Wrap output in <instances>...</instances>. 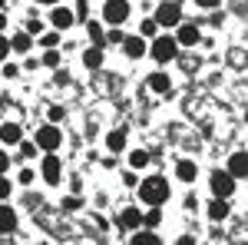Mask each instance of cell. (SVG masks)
<instances>
[{"instance_id":"cell-1","label":"cell","mask_w":248,"mask_h":245,"mask_svg":"<svg viewBox=\"0 0 248 245\" xmlns=\"http://www.w3.org/2000/svg\"><path fill=\"white\" fill-rule=\"evenodd\" d=\"M136 192H139V202H146V206H162V202L169 199V182H166L162 176H149V179L136 182Z\"/></svg>"},{"instance_id":"cell-2","label":"cell","mask_w":248,"mask_h":245,"mask_svg":"<svg viewBox=\"0 0 248 245\" xmlns=\"http://www.w3.org/2000/svg\"><path fill=\"white\" fill-rule=\"evenodd\" d=\"M153 20L159 27H175L182 20V3L179 0H159V10H155Z\"/></svg>"},{"instance_id":"cell-3","label":"cell","mask_w":248,"mask_h":245,"mask_svg":"<svg viewBox=\"0 0 248 245\" xmlns=\"http://www.w3.org/2000/svg\"><path fill=\"white\" fill-rule=\"evenodd\" d=\"M33 143H37V149H40V152H53V149H60L63 136H60L57 123H50V126H40L37 136H33Z\"/></svg>"},{"instance_id":"cell-4","label":"cell","mask_w":248,"mask_h":245,"mask_svg":"<svg viewBox=\"0 0 248 245\" xmlns=\"http://www.w3.org/2000/svg\"><path fill=\"white\" fill-rule=\"evenodd\" d=\"M126 17H129V0H106L103 3V20L106 23L119 27V23H126Z\"/></svg>"},{"instance_id":"cell-5","label":"cell","mask_w":248,"mask_h":245,"mask_svg":"<svg viewBox=\"0 0 248 245\" xmlns=\"http://www.w3.org/2000/svg\"><path fill=\"white\" fill-rule=\"evenodd\" d=\"M175 53H179L175 37H153V57H155V63H169V60H175Z\"/></svg>"},{"instance_id":"cell-6","label":"cell","mask_w":248,"mask_h":245,"mask_svg":"<svg viewBox=\"0 0 248 245\" xmlns=\"http://www.w3.org/2000/svg\"><path fill=\"white\" fill-rule=\"evenodd\" d=\"M212 196L232 199V196H235V176H229L225 169H215L212 172Z\"/></svg>"},{"instance_id":"cell-7","label":"cell","mask_w":248,"mask_h":245,"mask_svg":"<svg viewBox=\"0 0 248 245\" xmlns=\"http://www.w3.org/2000/svg\"><path fill=\"white\" fill-rule=\"evenodd\" d=\"M60 169H63V166H60V159L53 156V152H46V156H43V166H40L43 182H46V186H57V182H60Z\"/></svg>"},{"instance_id":"cell-8","label":"cell","mask_w":248,"mask_h":245,"mask_svg":"<svg viewBox=\"0 0 248 245\" xmlns=\"http://www.w3.org/2000/svg\"><path fill=\"white\" fill-rule=\"evenodd\" d=\"M50 23H53V30H70L77 23V14L70 7H53L50 10Z\"/></svg>"},{"instance_id":"cell-9","label":"cell","mask_w":248,"mask_h":245,"mask_svg":"<svg viewBox=\"0 0 248 245\" xmlns=\"http://www.w3.org/2000/svg\"><path fill=\"white\" fill-rule=\"evenodd\" d=\"M175 43H179V47H195V43H199V27H195V23H182V27L175 30Z\"/></svg>"},{"instance_id":"cell-10","label":"cell","mask_w":248,"mask_h":245,"mask_svg":"<svg viewBox=\"0 0 248 245\" xmlns=\"http://www.w3.org/2000/svg\"><path fill=\"white\" fill-rule=\"evenodd\" d=\"M119 47H123V53H126L129 60H139L142 53H146V40L142 37H123Z\"/></svg>"},{"instance_id":"cell-11","label":"cell","mask_w":248,"mask_h":245,"mask_svg":"<svg viewBox=\"0 0 248 245\" xmlns=\"http://www.w3.org/2000/svg\"><path fill=\"white\" fill-rule=\"evenodd\" d=\"M225 172L229 176H235V179H242L248 172V159H245V152H232L229 156V166H225Z\"/></svg>"},{"instance_id":"cell-12","label":"cell","mask_w":248,"mask_h":245,"mask_svg":"<svg viewBox=\"0 0 248 245\" xmlns=\"http://www.w3.org/2000/svg\"><path fill=\"white\" fill-rule=\"evenodd\" d=\"M209 219H212V222H222V219H229V199L215 196V199L209 202Z\"/></svg>"},{"instance_id":"cell-13","label":"cell","mask_w":248,"mask_h":245,"mask_svg":"<svg viewBox=\"0 0 248 245\" xmlns=\"http://www.w3.org/2000/svg\"><path fill=\"white\" fill-rule=\"evenodd\" d=\"M20 139H23V130H20L17 123H3V126H0V143H10V146H17Z\"/></svg>"},{"instance_id":"cell-14","label":"cell","mask_w":248,"mask_h":245,"mask_svg":"<svg viewBox=\"0 0 248 245\" xmlns=\"http://www.w3.org/2000/svg\"><path fill=\"white\" fill-rule=\"evenodd\" d=\"M142 226V212L139 209H123L119 212V229H139Z\"/></svg>"},{"instance_id":"cell-15","label":"cell","mask_w":248,"mask_h":245,"mask_svg":"<svg viewBox=\"0 0 248 245\" xmlns=\"http://www.w3.org/2000/svg\"><path fill=\"white\" fill-rule=\"evenodd\" d=\"M14 229H17V212L10 206H0V235H7Z\"/></svg>"},{"instance_id":"cell-16","label":"cell","mask_w":248,"mask_h":245,"mask_svg":"<svg viewBox=\"0 0 248 245\" xmlns=\"http://www.w3.org/2000/svg\"><path fill=\"white\" fill-rule=\"evenodd\" d=\"M175 176H179L182 182H195V176H199V169H195V163H189V159H182V163L175 166Z\"/></svg>"},{"instance_id":"cell-17","label":"cell","mask_w":248,"mask_h":245,"mask_svg":"<svg viewBox=\"0 0 248 245\" xmlns=\"http://www.w3.org/2000/svg\"><path fill=\"white\" fill-rule=\"evenodd\" d=\"M106 146H109V152H123L126 149V130H113L106 136Z\"/></svg>"},{"instance_id":"cell-18","label":"cell","mask_w":248,"mask_h":245,"mask_svg":"<svg viewBox=\"0 0 248 245\" xmlns=\"http://www.w3.org/2000/svg\"><path fill=\"white\" fill-rule=\"evenodd\" d=\"M83 63H86V70H99V66H103V50H99V47H90V50L83 53Z\"/></svg>"},{"instance_id":"cell-19","label":"cell","mask_w":248,"mask_h":245,"mask_svg":"<svg viewBox=\"0 0 248 245\" xmlns=\"http://www.w3.org/2000/svg\"><path fill=\"white\" fill-rule=\"evenodd\" d=\"M149 90L153 93H169V73H153L149 76Z\"/></svg>"},{"instance_id":"cell-20","label":"cell","mask_w":248,"mask_h":245,"mask_svg":"<svg viewBox=\"0 0 248 245\" xmlns=\"http://www.w3.org/2000/svg\"><path fill=\"white\" fill-rule=\"evenodd\" d=\"M129 166H133V169H146V166H149V152L146 149H133L129 152Z\"/></svg>"},{"instance_id":"cell-21","label":"cell","mask_w":248,"mask_h":245,"mask_svg":"<svg viewBox=\"0 0 248 245\" xmlns=\"http://www.w3.org/2000/svg\"><path fill=\"white\" fill-rule=\"evenodd\" d=\"M33 47V40H30V33H17V37L10 40V50H17V53H27Z\"/></svg>"},{"instance_id":"cell-22","label":"cell","mask_w":248,"mask_h":245,"mask_svg":"<svg viewBox=\"0 0 248 245\" xmlns=\"http://www.w3.org/2000/svg\"><path fill=\"white\" fill-rule=\"evenodd\" d=\"M162 222V212H159V206H149V212H142V226L146 229H155Z\"/></svg>"},{"instance_id":"cell-23","label":"cell","mask_w":248,"mask_h":245,"mask_svg":"<svg viewBox=\"0 0 248 245\" xmlns=\"http://www.w3.org/2000/svg\"><path fill=\"white\" fill-rule=\"evenodd\" d=\"M90 40H93V47H99V50H103V43H106V33H103V27H99L96 20H90Z\"/></svg>"},{"instance_id":"cell-24","label":"cell","mask_w":248,"mask_h":245,"mask_svg":"<svg viewBox=\"0 0 248 245\" xmlns=\"http://www.w3.org/2000/svg\"><path fill=\"white\" fill-rule=\"evenodd\" d=\"M155 30H159V23H155L153 17H146V20H142V27H139V37L149 40V37H155Z\"/></svg>"},{"instance_id":"cell-25","label":"cell","mask_w":248,"mask_h":245,"mask_svg":"<svg viewBox=\"0 0 248 245\" xmlns=\"http://www.w3.org/2000/svg\"><path fill=\"white\" fill-rule=\"evenodd\" d=\"M40 63H43L46 70H57V66H60V53H57V50H53V47H50V50L43 53V60H40Z\"/></svg>"},{"instance_id":"cell-26","label":"cell","mask_w":248,"mask_h":245,"mask_svg":"<svg viewBox=\"0 0 248 245\" xmlns=\"http://www.w3.org/2000/svg\"><path fill=\"white\" fill-rule=\"evenodd\" d=\"M133 242H139V245H146V242H159V235H155L153 229H146V232H136Z\"/></svg>"},{"instance_id":"cell-27","label":"cell","mask_w":248,"mask_h":245,"mask_svg":"<svg viewBox=\"0 0 248 245\" xmlns=\"http://www.w3.org/2000/svg\"><path fill=\"white\" fill-rule=\"evenodd\" d=\"M17 146H20V156H23V159H30V156H37V143H23V139H20V143H17Z\"/></svg>"},{"instance_id":"cell-28","label":"cell","mask_w":248,"mask_h":245,"mask_svg":"<svg viewBox=\"0 0 248 245\" xmlns=\"http://www.w3.org/2000/svg\"><path fill=\"white\" fill-rule=\"evenodd\" d=\"M40 43H43L46 50H50V47H57V43H60V30H50V33H43V37H40Z\"/></svg>"},{"instance_id":"cell-29","label":"cell","mask_w":248,"mask_h":245,"mask_svg":"<svg viewBox=\"0 0 248 245\" xmlns=\"http://www.w3.org/2000/svg\"><path fill=\"white\" fill-rule=\"evenodd\" d=\"M17 179L23 182V186H30V182L37 179V172H33V169H20V176H17Z\"/></svg>"},{"instance_id":"cell-30","label":"cell","mask_w":248,"mask_h":245,"mask_svg":"<svg viewBox=\"0 0 248 245\" xmlns=\"http://www.w3.org/2000/svg\"><path fill=\"white\" fill-rule=\"evenodd\" d=\"M123 37H126V33H123L119 27H113V30L106 33V40H109V43H123Z\"/></svg>"},{"instance_id":"cell-31","label":"cell","mask_w":248,"mask_h":245,"mask_svg":"<svg viewBox=\"0 0 248 245\" xmlns=\"http://www.w3.org/2000/svg\"><path fill=\"white\" fill-rule=\"evenodd\" d=\"M77 17H79V20L90 17V7H86V0H77Z\"/></svg>"},{"instance_id":"cell-32","label":"cell","mask_w":248,"mask_h":245,"mask_svg":"<svg viewBox=\"0 0 248 245\" xmlns=\"http://www.w3.org/2000/svg\"><path fill=\"white\" fill-rule=\"evenodd\" d=\"M7 196H10V179H3V176H0V202H3Z\"/></svg>"},{"instance_id":"cell-33","label":"cell","mask_w":248,"mask_h":245,"mask_svg":"<svg viewBox=\"0 0 248 245\" xmlns=\"http://www.w3.org/2000/svg\"><path fill=\"white\" fill-rule=\"evenodd\" d=\"M17 73H20V70H17V63H7V66H3V76H7V80H14Z\"/></svg>"},{"instance_id":"cell-34","label":"cell","mask_w":248,"mask_h":245,"mask_svg":"<svg viewBox=\"0 0 248 245\" xmlns=\"http://www.w3.org/2000/svg\"><path fill=\"white\" fill-rule=\"evenodd\" d=\"M60 119H63V106H53L50 110V123H60Z\"/></svg>"},{"instance_id":"cell-35","label":"cell","mask_w":248,"mask_h":245,"mask_svg":"<svg viewBox=\"0 0 248 245\" xmlns=\"http://www.w3.org/2000/svg\"><path fill=\"white\" fill-rule=\"evenodd\" d=\"M7 53H10V40H7V37H0V60L7 57Z\"/></svg>"},{"instance_id":"cell-36","label":"cell","mask_w":248,"mask_h":245,"mask_svg":"<svg viewBox=\"0 0 248 245\" xmlns=\"http://www.w3.org/2000/svg\"><path fill=\"white\" fill-rule=\"evenodd\" d=\"M7 166H10V156H7V152L0 149V176H3V172H7Z\"/></svg>"},{"instance_id":"cell-37","label":"cell","mask_w":248,"mask_h":245,"mask_svg":"<svg viewBox=\"0 0 248 245\" xmlns=\"http://www.w3.org/2000/svg\"><path fill=\"white\" fill-rule=\"evenodd\" d=\"M123 182H126V186H136L139 179H136V172H126V176H123Z\"/></svg>"},{"instance_id":"cell-38","label":"cell","mask_w":248,"mask_h":245,"mask_svg":"<svg viewBox=\"0 0 248 245\" xmlns=\"http://www.w3.org/2000/svg\"><path fill=\"white\" fill-rule=\"evenodd\" d=\"M199 7H209L212 10V7H218V0H199Z\"/></svg>"},{"instance_id":"cell-39","label":"cell","mask_w":248,"mask_h":245,"mask_svg":"<svg viewBox=\"0 0 248 245\" xmlns=\"http://www.w3.org/2000/svg\"><path fill=\"white\" fill-rule=\"evenodd\" d=\"M3 27H7V17H3V14H0V30H3Z\"/></svg>"},{"instance_id":"cell-40","label":"cell","mask_w":248,"mask_h":245,"mask_svg":"<svg viewBox=\"0 0 248 245\" xmlns=\"http://www.w3.org/2000/svg\"><path fill=\"white\" fill-rule=\"evenodd\" d=\"M37 3H57V0H37Z\"/></svg>"},{"instance_id":"cell-41","label":"cell","mask_w":248,"mask_h":245,"mask_svg":"<svg viewBox=\"0 0 248 245\" xmlns=\"http://www.w3.org/2000/svg\"><path fill=\"white\" fill-rule=\"evenodd\" d=\"M0 7H3V0H0Z\"/></svg>"}]
</instances>
